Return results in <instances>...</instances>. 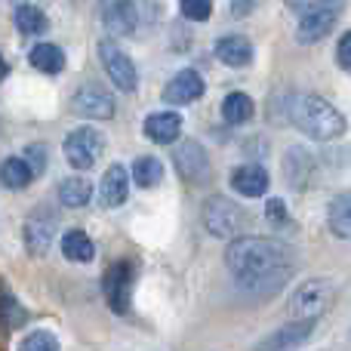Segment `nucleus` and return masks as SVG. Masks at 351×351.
I'll use <instances>...</instances> for the list:
<instances>
[{
    "label": "nucleus",
    "instance_id": "f257e3e1",
    "mask_svg": "<svg viewBox=\"0 0 351 351\" xmlns=\"http://www.w3.org/2000/svg\"><path fill=\"white\" fill-rule=\"evenodd\" d=\"M290 243L278 237H234L225 247V265L234 280L250 293H274L293 274Z\"/></svg>",
    "mask_w": 351,
    "mask_h": 351
},
{
    "label": "nucleus",
    "instance_id": "f03ea898",
    "mask_svg": "<svg viewBox=\"0 0 351 351\" xmlns=\"http://www.w3.org/2000/svg\"><path fill=\"white\" fill-rule=\"evenodd\" d=\"M287 117L299 133L317 142L339 139L346 133V117L339 114V108L315 93H293L287 99Z\"/></svg>",
    "mask_w": 351,
    "mask_h": 351
},
{
    "label": "nucleus",
    "instance_id": "7ed1b4c3",
    "mask_svg": "<svg viewBox=\"0 0 351 351\" xmlns=\"http://www.w3.org/2000/svg\"><path fill=\"white\" fill-rule=\"evenodd\" d=\"M330 302H333V280L311 278L293 290L290 302H287V311H290L293 321H317V317L327 311Z\"/></svg>",
    "mask_w": 351,
    "mask_h": 351
},
{
    "label": "nucleus",
    "instance_id": "20e7f679",
    "mask_svg": "<svg viewBox=\"0 0 351 351\" xmlns=\"http://www.w3.org/2000/svg\"><path fill=\"white\" fill-rule=\"evenodd\" d=\"M342 6H346V0H311L296 25L299 43H317L321 37H327L333 31L336 19H339Z\"/></svg>",
    "mask_w": 351,
    "mask_h": 351
},
{
    "label": "nucleus",
    "instance_id": "39448f33",
    "mask_svg": "<svg viewBox=\"0 0 351 351\" xmlns=\"http://www.w3.org/2000/svg\"><path fill=\"white\" fill-rule=\"evenodd\" d=\"M99 62H102L105 74L111 77V84H114L117 90H123V93L139 90V71H136V62L130 59V53L117 40L99 43Z\"/></svg>",
    "mask_w": 351,
    "mask_h": 351
},
{
    "label": "nucleus",
    "instance_id": "423d86ee",
    "mask_svg": "<svg viewBox=\"0 0 351 351\" xmlns=\"http://www.w3.org/2000/svg\"><path fill=\"white\" fill-rule=\"evenodd\" d=\"M204 225H206V231H210V234L234 241V237H241L243 225H247V216H243V210L234 204V200L210 197L204 204Z\"/></svg>",
    "mask_w": 351,
    "mask_h": 351
},
{
    "label": "nucleus",
    "instance_id": "0eeeda50",
    "mask_svg": "<svg viewBox=\"0 0 351 351\" xmlns=\"http://www.w3.org/2000/svg\"><path fill=\"white\" fill-rule=\"evenodd\" d=\"M71 111L77 117H86V121H108V117H114L117 102L102 84H84L74 90Z\"/></svg>",
    "mask_w": 351,
    "mask_h": 351
},
{
    "label": "nucleus",
    "instance_id": "6e6552de",
    "mask_svg": "<svg viewBox=\"0 0 351 351\" xmlns=\"http://www.w3.org/2000/svg\"><path fill=\"white\" fill-rule=\"evenodd\" d=\"M173 164H176V173H179L188 185H204V182L210 179V154H206L204 145L194 139L176 142Z\"/></svg>",
    "mask_w": 351,
    "mask_h": 351
},
{
    "label": "nucleus",
    "instance_id": "1a4fd4ad",
    "mask_svg": "<svg viewBox=\"0 0 351 351\" xmlns=\"http://www.w3.org/2000/svg\"><path fill=\"white\" fill-rule=\"evenodd\" d=\"M102 154V133L93 127H77L65 139V158L74 170H90Z\"/></svg>",
    "mask_w": 351,
    "mask_h": 351
},
{
    "label": "nucleus",
    "instance_id": "9d476101",
    "mask_svg": "<svg viewBox=\"0 0 351 351\" xmlns=\"http://www.w3.org/2000/svg\"><path fill=\"white\" fill-rule=\"evenodd\" d=\"M105 302L114 315H127L130 311V293H133V265L127 259H117L114 265L105 271Z\"/></svg>",
    "mask_w": 351,
    "mask_h": 351
},
{
    "label": "nucleus",
    "instance_id": "9b49d317",
    "mask_svg": "<svg viewBox=\"0 0 351 351\" xmlns=\"http://www.w3.org/2000/svg\"><path fill=\"white\" fill-rule=\"evenodd\" d=\"M22 237H25V247H28L31 256H43L49 250V243H53L56 237V219L47 216V213H31L28 219H25V228H22Z\"/></svg>",
    "mask_w": 351,
    "mask_h": 351
},
{
    "label": "nucleus",
    "instance_id": "f8f14e48",
    "mask_svg": "<svg viewBox=\"0 0 351 351\" xmlns=\"http://www.w3.org/2000/svg\"><path fill=\"white\" fill-rule=\"evenodd\" d=\"M311 330H315V321H290L287 327H280V330H274L271 336H265L253 351H290V348L302 346V342L311 336Z\"/></svg>",
    "mask_w": 351,
    "mask_h": 351
},
{
    "label": "nucleus",
    "instance_id": "ddd939ff",
    "mask_svg": "<svg viewBox=\"0 0 351 351\" xmlns=\"http://www.w3.org/2000/svg\"><path fill=\"white\" fill-rule=\"evenodd\" d=\"M204 77H200L197 71H191V68H185V71H179L176 77L167 84V90H164V99L167 102H173V105H191V102H197L200 96H204Z\"/></svg>",
    "mask_w": 351,
    "mask_h": 351
},
{
    "label": "nucleus",
    "instance_id": "4468645a",
    "mask_svg": "<svg viewBox=\"0 0 351 351\" xmlns=\"http://www.w3.org/2000/svg\"><path fill=\"white\" fill-rule=\"evenodd\" d=\"M231 188H234L241 197H262L268 191V173L259 164H243L231 173Z\"/></svg>",
    "mask_w": 351,
    "mask_h": 351
},
{
    "label": "nucleus",
    "instance_id": "2eb2a0df",
    "mask_svg": "<svg viewBox=\"0 0 351 351\" xmlns=\"http://www.w3.org/2000/svg\"><path fill=\"white\" fill-rule=\"evenodd\" d=\"M182 133V117L176 111H154L145 121V136L158 145H173Z\"/></svg>",
    "mask_w": 351,
    "mask_h": 351
},
{
    "label": "nucleus",
    "instance_id": "dca6fc26",
    "mask_svg": "<svg viewBox=\"0 0 351 351\" xmlns=\"http://www.w3.org/2000/svg\"><path fill=\"white\" fill-rule=\"evenodd\" d=\"M130 197V176L121 164L108 167L102 176V185H99V200L102 206H121Z\"/></svg>",
    "mask_w": 351,
    "mask_h": 351
},
{
    "label": "nucleus",
    "instance_id": "f3484780",
    "mask_svg": "<svg viewBox=\"0 0 351 351\" xmlns=\"http://www.w3.org/2000/svg\"><path fill=\"white\" fill-rule=\"evenodd\" d=\"M216 56L228 68H247L253 62V43L241 34H228L216 43Z\"/></svg>",
    "mask_w": 351,
    "mask_h": 351
},
{
    "label": "nucleus",
    "instance_id": "a211bd4d",
    "mask_svg": "<svg viewBox=\"0 0 351 351\" xmlns=\"http://www.w3.org/2000/svg\"><path fill=\"white\" fill-rule=\"evenodd\" d=\"M62 256L71 262H93V256H96V243H93V237L86 234V231L80 228H71L62 234Z\"/></svg>",
    "mask_w": 351,
    "mask_h": 351
},
{
    "label": "nucleus",
    "instance_id": "6ab92c4d",
    "mask_svg": "<svg viewBox=\"0 0 351 351\" xmlns=\"http://www.w3.org/2000/svg\"><path fill=\"white\" fill-rule=\"evenodd\" d=\"M327 222L330 231L342 241H351V191L339 194V197L330 200V210H327Z\"/></svg>",
    "mask_w": 351,
    "mask_h": 351
},
{
    "label": "nucleus",
    "instance_id": "aec40b11",
    "mask_svg": "<svg viewBox=\"0 0 351 351\" xmlns=\"http://www.w3.org/2000/svg\"><path fill=\"white\" fill-rule=\"evenodd\" d=\"M28 62L43 74H59L65 68V53L56 43H37V47H31Z\"/></svg>",
    "mask_w": 351,
    "mask_h": 351
},
{
    "label": "nucleus",
    "instance_id": "412c9836",
    "mask_svg": "<svg viewBox=\"0 0 351 351\" xmlns=\"http://www.w3.org/2000/svg\"><path fill=\"white\" fill-rule=\"evenodd\" d=\"M222 114H225V121H228V123L241 127V123L253 121L256 102L247 96V93H228V96L222 99Z\"/></svg>",
    "mask_w": 351,
    "mask_h": 351
},
{
    "label": "nucleus",
    "instance_id": "4be33fe9",
    "mask_svg": "<svg viewBox=\"0 0 351 351\" xmlns=\"http://www.w3.org/2000/svg\"><path fill=\"white\" fill-rule=\"evenodd\" d=\"M311 167H315V158H311L305 148H293V152L287 154V167H284L290 185L305 188V182H308V176H311Z\"/></svg>",
    "mask_w": 351,
    "mask_h": 351
},
{
    "label": "nucleus",
    "instance_id": "5701e85b",
    "mask_svg": "<svg viewBox=\"0 0 351 351\" xmlns=\"http://www.w3.org/2000/svg\"><path fill=\"white\" fill-rule=\"evenodd\" d=\"M34 179V173H31L28 160L22 158H6L3 164H0V182H3L6 188H12V191H22L28 182Z\"/></svg>",
    "mask_w": 351,
    "mask_h": 351
},
{
    "label": "nucleus",
    "instance_id": "b1692460",
    "mask_svg": "<svg viewBox=\"0 0 351 351\" xmlns=\"http://www.w3.org/2000/svg\"><path fill=\"white\" fill-rule=\"evenodd\" d=\"M105 25H108L114 34H123V31H133L136 22H139V12H136V0H127L121 6H111V10L102 12Z\"/></svg>",
    "mask_w": 351,
    "mask_h": 351
},
{
    "label": "nucleus",
    "instance_id": "393cba45",
    "mask_svg": "<svg viewBox=\"0 0 351 351\" xmlns=\"http://www.w3.org/2000/svg\"><path fill=\"white\" fill-rule=\"evenodd\" d=\"M93 197V185L80 176H71V179H62L59 185V200L65 206H86Z\"/></svg>",
    "mask_w": 351,
    "mask_h": 351
},
{
    "label": "nucleus",
    "instance_id": "a878e982",
    "mask_svg": "<svg viewBox=\"0 0 351 351\" xmlns=\"http://www.w3.org/2000/svg\"><path fill=\"white\" fill-rule=\"evenodd\" d=\"M160 179H164V164L158 158H148L145 154V158H139L133 164V182L139 188H154Z\"/></svg>",
    "mask_w": 351,
    "mask_h": 351
},
{
    "label": "nucleus",
    "instance_id": "bb28decb",
    "mask_svg": "<svg viewBox=\"0 0 351 351\" xmlns=\"http://www.w3.org/2000/svg\"><path fill=\"white\" fill-rule=\"evenodd\" d=\"M12 22H16V28L22 34H40V31H47V16L37 6H19Z\"/></svg>",
    "mask_w": 351,
    "mask_h": 351
},
{
    "label": "nucleus",
    "instance_id": "cd10ccee",
    "mask_svg": "<svg viewBox=\"0 0 351 351\" xmlns=\"http://www.w3.org/2000/svg\"><path fill=\"white\" fill-rule=\"evenodd\" d=\"M19 351H59V339L49 330H34L19 342Z\"/></svg>",
    "mask_w": 351,
    "mask_h": 351
},
{
    "label": "nucleus",
    "instance_id": "c85d7f7f",
    "mask_svg": "<svg viewBox=\"0 0 351 351\" xmlns=\"http://www.w3.org/2000/svg\"><path fill=\"white\" fill-rule=\"evenodd\" d=\"M179 10L191 22H206L213 16V0H179Z\"/></svg>",
    "mask_w": 351,
    "mask_h": 351
},
{
    "label": "nucleus",
    "instance_id": "c756f323",
    "mask_svg": "<svg viewBox=\"0 0 351 351\" xmlns=\"http://www.w3.org/2000/svg\"><path fill=\"white\" fill-rule=\"evenodd\" d=\"M265 213H268V222H274V225H284L287 222V204L280 197H271L265 204Z\"/></svg>",
    "mask_w": 351,
    "mask_h": 351
},
{
    "label": "nucleus",
    "instance_id": "7c9ffc66",
    "mask_svg": "<svg viewBox=\"0 0 351 351\" xmlns=\"http://www.w3.org/2000/svg\"><path fill=\"white\" fill-rule=\"evenodd\" d=\"M336 59H339V65L351 71V31H346L339 40V47H336Z\"/></svg>",
    "mask_w": 351,
    "mask_h": 351
},
{
    "label": "nucleus",
    "instance_id": "2f4dec72",
    "mask_svg": "<svg viewBox=\"0 0 351 351\" xmlns=\"http://www.w3.org/2000/svg\"><path fill=\"white\" fill-rule=\"evenodd\" d=\"M28 158L34 160V164H31V173H43V167H47V148H37V145H31L28 148Z\"/></svg>",
    "mask_w": 351,
    "mask_h": 351
},
{
    "label": "nucleus",
    "instance_id": "473e14b6",
    "mask_svg": "<svg viewBox=\"0 0 351 351\" xmlns=\"http://www.w3.org/2000/svg\"><path fill=\"white\" fill-rule=\"evenodd\" d=\"M121 3H127V0H99V6H102V12H105V10H111V6H121Z\"/></svg>",
    "mask_w": 351,
    "mask_h": 351
},
{
    "label": "nucleus",
    "instance_id": "72a5a7b5",
    "mask_svg": "<svg viewBox=\"0 0 351 351\" xmlns=\"http://www.w3.org/2000/svg\"><path fill=\"white\" fill-rule=\"evenodd\" d=\"M6 74V62H3V56H0V77Z\"/></svg>",
    "mask_w": 351,
    "mask_h": 351
}]
</instances>
